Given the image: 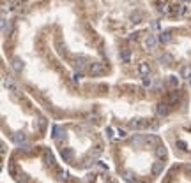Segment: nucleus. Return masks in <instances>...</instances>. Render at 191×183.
Wrapping results in <instances>:
<instances>
[{"mask_svg": "<svg viewBox=\"0 0 191 183\" xmlns=\"http://www.w3.org/2000/svg\"><path fill=\"white\" fill-rule=\"evenodd\" d=\"M143 44H145V48L154 49L156 46H158V39L154 37V35H147V37H145V41H143Z\"/></svg>", "mask_w": 191, "mask_h": 183, "instance_id": "nucleus-2", "label": "nucleus"}, {"mask_svg": "<svg viewBox=\"0 0 191 183\" xmlns=\"http://www.w3.org/2000/svg\"><path fill=\"white\" fill-rule=\"evenodd\" d=\"M101 72H103V65H99V64L92 65V69H90V74L92 76H98V74H101Z\"/></svg>", "mask_w": 191, "mask_h": 183, "instance_id": "nucleus-4", "label": "nucleus"}, {"mask_svg": "<svg viewBox=\"0 0 191 183\" xmlns=\"http://www.w3.org/2000/svg\"><path fill=\"white\" fill-rule=\"evenodd\" d=\"M120 58L124 60V62H129V60H131V51H129V49H124V51L120 53Z\"/></svg>", "mask_w": 191, "mask_h": 183, "instance_id": "nucleus-5", "label": "nucleus"}, {"mask_svg": "<svg viewBox=\"0 0 191 183\" xmlns=\"http://www.w3.org/2000/svg\"><path fill=\"white\" fill-rule=\"evenodd\" d=\"M149 72H150V67H149V64H140V65H138V74H140V76H143V78H145Z\"/></svg>", "mask_w": 191, "mask_h": 183, "instance_id": "nucleus-3", "label": "nucleus"}, {"mask_svg": "<svg viewBox=\"0 0 191 183\" xmlns=\"http://www.w3.org/2000/svg\"><path fill=\"white\" fill-rule=\"evenodd\" d=\"M184 2H186V4H191V0H184Z\"/></svg>", "mask_w": 191, "mask_h": 183, "instance_id": "nucleus-7", "label": "nucleus"}, {"mask_svg": "<svg viewBox=\"0 0 191 183\" xmlns=\"http://www.w3.org/2000/svg\"><path fill=\"white\" fill-rule=\"evenodd\" d=\"M7 171L18 183H80V180L67 174L55 162L48 150L36 158H23V155H18L9 164Z\"/></svg>", "mask_w": 191, "mask_h": 183, "instance_id": "nucleus-1", "label": "nucleus"}, {"mask_svg": "<svg viewBox=\"0 0 191 183\" xmlns=\"http://www.w3.org/2000/svg\"><path fill=\"white\" fill-rule=\"evenodd\" d=\"M159 41H161V42H170L172 37H170V33H161V35H159Z\"/></svg>", "mask_w": 191, "mask_h": 183, "instance_id": "nucleus-6", "label": "nucleus"}]
</instances>
